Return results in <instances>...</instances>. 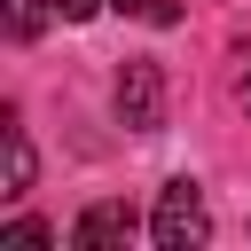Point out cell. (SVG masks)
I'll return each mask as SVG.
<instances>
[{"label": "cell", "instance_id": "obj_1", "mask_svg": "<svg viewBox=\"0 0 251 251\" xmlns=\"http://www.w3.org/2000/svg\"><path fill=\"white\" fill-rule=\"evenodd\" d=\"M204 235H212L204 188H196L188 173H173V180L157 188V212H149V243H157V251H204Z\"/></svg>", "mask_w": 251, "mask_h": 251}, {"label": "cell", "instance_id": "obj_2", "mask_svg": "<svg viewBox=\"0 0 251 251\" xmlns=\"http://www.w3.org/2000/svg\"><path fill=\"white\" fill-rule=\"evenodd\" d=\"M110 102H118V126H126V133H157V126H165V71H157L149 55H126Z\"/></svg>", "mask_w": 251, "mask_h": 251}, {"label": "cell", "instance_id": "obj_3", "mask_svg": "<svg viewBox=\"0 0 251 251\" xmlns=\"http://www.w3.org/2000/svg\"><path fill=\"white\" fill-rule=\"evenodd\" d=\"M133 204H86L78 220H71V251H126L133 243Z\"/></svg>", "mask_w": 251, "mask_h": 251}, {"label": "cell", "instance_id": "obj_4", "mask_svg": "<svg viewBox=\"0 0 251 251\" xmlns=\"http://www.w3.org/2000/svg\"><path fill=\"white\" fill-rule=\"evenodd\" d=\"M0 141H8V188H0V196H24V188H31V133H24L16 110L0 118Z\"/></svg>", "mask_w": 251, "mask_h": 251}, {"label": "cell", "instance_id": "obj_5", "mask_svg": "<svg viewBox=\"0 0 251 251\" xmlns=\"http://www.w3.org/2000/svg\"><path fill=\"white\" fill-rule=\"evenodd\" d=\"M47 16H55V0H0L8 39H39V31H47Z\"/></svg>", "mask_w": 251, "mask_h": 251}, {"label": "cell", "instance_id": "obj_6", "mask_svg": "<svg viewBox=\"0 0 251 251\" xmlns=\"http://www.w3.org/2000/svg\"><path fill=\"white\" fill-rule=\"evenodd\" d=\"M110 8H118V16H141V24H157V31L180 24V0H110Z\"/></svg>", "mask_w": 251, "mask_h": 251}, {"label": "cell", "instance_id": "obj_7", "mask_svg": "<svg viewBox=\"0 0 251 251\" xmlns=\"http://www.w3.org/2000/svg\"><path fill=\"white\" fill-rule=\"evenodd\" d=\"M8 235H16V243H63V227H47V220H16Z\"/></svg>", "mask_w": 251, "mask_h": 251}, {"label": "cell", "instance_id": "obj_8", "mask_svg": "<svg viewBox=\"0 0 251 251\" xmlns=\"http://www.w3.org/2000/svg\"><path fill=\"white\" fill-rule=\"evenodd\" d=\"M102 8H110V0H55V16H63V24H86V16H102Z\"/></svg>", "mask_w": 251, "mask_h": 251}, {"label": "cell", "instance_id": "obj_9", "mask_svg": "<svg viewBox=\"0 0 251 251\" xmlns=\"http://www.w3.org/2000/svg\"><path fill=\"white\" fill-rule=\"evenodd\" d=\"M243 118H251V78H243Z\"/></svg>", "mask_w": 251, "mask_h": 251}]
</instances>
